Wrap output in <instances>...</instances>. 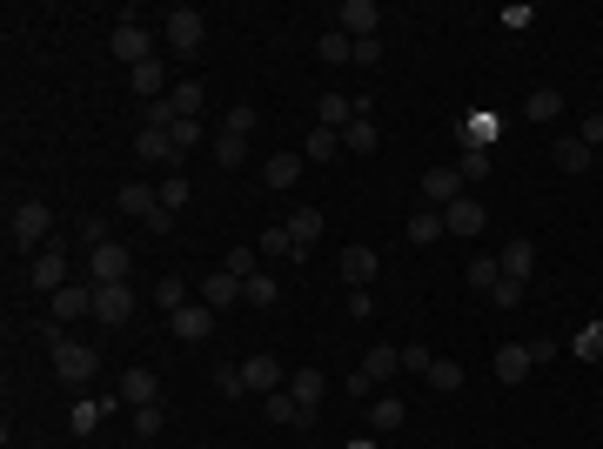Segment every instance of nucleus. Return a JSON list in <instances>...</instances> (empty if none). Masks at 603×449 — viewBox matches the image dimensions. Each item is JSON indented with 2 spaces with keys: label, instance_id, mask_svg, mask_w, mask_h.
Returning a JSON list of instances; mask_svg holds the SVG:
<instances>
[{
  "label": "nucleus",
  "instance_id": "c756f323",
  "mask_svg": "<svg viewBox=\"0 0 603 449\" xmlns=\"http://www.w3.org/2000/svg\"><path fill=\"white\" fill-rule=\"evenodd\" d=\"M161 101L175 108V121H201V101H208V94H201V81H175Z\"/></svg>",
  "mask_w": 603,
  "mask_h": 449
},
{
  "label": "nucleus",
  "instance_id": "bb28decb",
  "mask_svg": "<svg viewBox=\"0 0 603 449\" xmlns=\"http://www.w3.org/2000/svg\"><path fill=\"white\" fill-rule=\"evenodd\" d=\"M114 409V396L108 403H101V396H81V403L67 409V429H74V436H94V429H101V416H108Z\"/></svg>",
  "mask_w": 603,
  "mask_h": 449
},
{
  "label": "nucleus",
  "instance_id": "3c124183",
  "mask_svg": "<svg viewBox=\"0 0 603 449\" xmlns=\"http://www.w3.org/2000/svg\"><path fill=\"white\" fill-rule=\"evenodd\" d=\"M490 302H496V309H516V302H523V282H510V275H503V282L490 289Z\"/></svg>",
  "mask_w": 603,
  "mask_h": 449
},
{
  "label": "nucleus",
  "instance_id": "f03ea898",
  "mask_svg": "<svg viewBox=\"0 0 603 449\" xmlns=\"http://www.w3.org/2000/svg\"><path fill=\"white\" fill-rule=\"evenodd\" d=\"M47 235H54V208L47 202H21L14 215H7V242L14 248H34V255H41Z\"/></svg>",
  "mask_w": 603,
  "mask_h": 449
},
{
  "label": "nucleus",
  "instance_id": "6e6552de",
  "mask_svg": "<svg viewBox=\"0 0 603 449\" xmlns=\"http://www.w3.org/2000/svg\"><path fill=\"white\" fill-rule=\"evenodd\" d=\"M536 356H530V342H496V382L503 389H516V382H530Z\"/></svg>",
  "mask_w": 603,
  "mask_h": 449
},
{
  "label": "nucleus",
  "instance_id": "7c9ffc66",
  "mask_svg": "<svg viewBox=\"0 0 603 449\" xmlns=\"http://www.w3.org/2000/svg\"><path fill=\"white\" fill-rule=\"evenodd\" d=\"M402 423H409V403H402V396H369V429L389 436V429H402Z\"/></svg>",
  "mask_w": 603,
  "mask_h": 449
},
{
  "label": "nucleus",
  "instance_id": "6ab92c4d",
  "mask_svg": "<svg viewBox=\"0 0 603 449\" xmlns=\"http://www.w3.org/2000/svg\"><path fill=\"white\" fill-rule=\"evenodd\" d=\"M242 382H248V389H255V396H275V389H282V362H275V356H262V349H255V356L242 362Z\"/></svg>",
  "mask_w": 603,
  "mask_h": 449
},
{
  "label": "nucleus",
  "instance_id": "6e6d98bb",
  "mask_svg": "<svg viewBox=\"0 0 603 449\" xmlns=\"http://www.w3.org/2000/svg\"><path fill=\"white\" fill-rule=\"evenodd\" d=\"M577 141H583V148H603V114H590V121H577Z\"/></svg>",
  "mask_w": 603,
  "mask_h": 449
},
{
  "label": "nucleus",
  "instance_id": "e433bc0d",
  "mask_svg": "<svg viewBox=\"0 0 603 449\" xmlns=\"http://www.w3.org/2000/svg\"><path fill=\"white\" fill-rule=\"evenodd\" d=\"M429 389H436V396H456V389H463V362L436 356V362H429Z\"/></svg>",
  "mask_w": 603,
  "mask_h": 449
},
{
  "label": "nucleus",
  "instance_id": "c9c22d12",
  "mask_svg": "<svg viewBox=\"0 0 603 449\" xmlns=\"http://www.w3.org/2000/svg\"><path fill=\"white\" fill-rule=\"evenodd\" d=\"M315 54H322V61H329V68H342V61H356V41H349V34H342V27H329V34H322V41H315Z\"/></svg>",
  "mask_w": 603,
  "mask_h": 449
},
{
  "label": "nucleus",
  "instance_id": "8fccbe9b",
  "mask_svg": "<svg viewBox=\"0 0 603 449\" xmlns=\"http://www.w3.org/2000/svg\"><path fill=\"white\" fill-rule=\"evenodd\" d=\"M222 135H255V108H248V101H242V108H228V128H222Z\"/></svg>",
  "mask_w": 603,
  "mask_h": 449
},
{
  "label": "nucleus",
  "instance_id": "9d476101",
  "mask_svg": "<svg viewBox=\"0 0 603 449\" xmlns=\"http://www.w3.org/2000/svg\"><path fill=\"white\" fill-rule=\"evenodd\" d=\"M302 168H309V161H302V148H282V155H268V161H262V188L289 195L295 181H302Z\"/></svg>",
  "mask_w": 603,
  "mask_h": 449
},
{
  "label": "nucleus",
  "instance_id": "39448f33",
  "mask_svg": "<svg viewBox=\"0 0 603 449\" xmlns=\"http://www.w3.org/2000/svg\"><path fill=\"white\" fill-rule=\"evenodd\" d=\"M134 302H141V295H134L128 282H94V322H108V329H121V322L134 315Z\"/></svg>",
  "mask_w": 603,
  "mask_h": 449
},
{
  "label": "nucleus",
  "instance_id": "f257e3e1",
  "mask_svg": "<svg viewBox=\"0 0 603 449\" xmlns=\"http://www.w3.org/2000/svg\"><path fill=\"white\" fill-rule=\"evenodd\" d=\"M47 342H54L47 356H54V376H61V382H74V389H81V382H94V369H101V356H94V342H74L67 329H54Z\"/></svg>",
  "mask_w": 603,
  "mask_h": 449
},
{
  "label": "nucleus",
  "instance_id": "864d4df0",
  "mask_svg": "<svg viewBox=\"0 0 603 449\" xmlns=\"http://www.w3.org/2000/svg\"><path fill=\"white\" fill-rule=\"evenodd\" d=\"M215 389H222L228 403H235V396H248V382H242V369H222V376H215Z\"/></svg>",
  "mask_w": 603,
  "mask_h": 449
},
{
  "label": "nucleus",
  "instance_id": "bf43d9fd",
  "mask_svg": "<svg viewBox=\"0 0 603 449\" xmlns=\"http://www.w3.org/2000/svg\"><path fill=\"white\" fill-rule=\"evenodd\" d=\"M382 61V41H356V68H376Z\"/></svg>",
  "mask_w": 603,
  "mask_h": 449
},
{
  "label": "nucleus",
  "instance_id": "f3484780",
  "mask_svg": "<svg viewBox=\"0 0 603 449\" xmlns=\"http://www.w3.org/2000/svg\"><path fill=\"white\" fill-rule=\"evenodd\" d=\"M550 161H557V175H590L597 148H583L577 135H557V141H550Z\"/></svg>",
  "mask_w": 603,
  "mask_h": 449
},
{
  "label": "nucleus",
  "instance_id": "09e8293b",
  "mask_svg": "<svg viewBox=\"0 0 603 449\" xmlns=\"http://www.w3.org/2000/svg\"><path fill=\"white\" fill-rule=\"evenodd\" d=\"M429 342H402V369H416V376H429Z\"/></svg>",
  "mask_w": 603,
  "mask_h": 449
},
{
  "label": "nucleus",
  "instance_id": "0eeeda50",
  "mask_svg": "<svg viewBox=\"0 0 603 449\" xmlns=\"http://www.w3.org/2000/svg\"><path fill=\"white\" fill-rule=\"evenodd\" d=\"M128 269H134L128 242H101V248H88V275H94V282H128Z\"/></svg>",
  "mask_w": 603,
  "mask_h": 449
},
{
  "label": "nucleus",
  "instance_id": "a19ab883",
  "mask_svg": "<svg viewBox=\"0 0 603 449\" xmlns=\"http://www.w3.org/2000/svg\"><path fill=\"white\" fill-rule=\"evenodd\" d=\"M335 148H342V135H335V128H309V141H302V161H335Z\"/></svg>",
  "mask_w": 603,
  "mask_h": 449
},
{
  "label": "nucleus",
  "instance_id": "a211bd4d",
  "mask_svg": "<svg viewBox=\"0 0 603 449\" xmlns=\"http://www.w3.org/2000/svg\"><path fill=\"white\" fill-rule=\"evenodd\" d=\"M496 135H503V114H463L456 121V141L463 148H496Z\"/></svg>",
  "mask_w": 603,
  "mask_h": 449
},
{
  "label": "nucleus",
  "instance_id": "4468645a",
  "mask_svg": "<svg viewBox=\"0 0 603 449\" xmlns=\"http://www.w3.org/2000/svg\"><path fill=\"white\" fill-rule=\"evenodd\" d=\"M168 329H175V342H208V329H215V309H208V302H188V309L168 315Z\"/></svg>",
  "mask_w": 603,
  "mask_h": 449
},
{
  "label": "nucleus",
  "instance_id": "a18cd8bd",
  "mask_svg": "<svg viewBox=\"0 0 603 449\" xmlns=\"http://www.w3.org/2000/svg\"><path fill=\"white\" fill-rule=\"evenodd\" d=\"M161 423H168V416H161V403L134 409V436H141V443H155V436H161Z\"/></svg>",
  "mask_w": 603,
  "mask_h": 449
},
{
  "label": "nucleus",
  "instance_id": "5701e85b",
  "mask_svg": "<svg viewBox=\"0 0 603 449\" xmlns=\"http://www.w3.org/2000/svg\"><path fill=\"white\" fill-rule=\"evenodd\" d=\"M161 208V188H148V181H121V215H134V222H148Z\"/></svg>",
  "mask_w": 603,
  "mask_h": 449
},
{
  "label": "nucleus",
  "instance_id": "412c9836",
  "mask_svg": "<svg viewBox=\"0 0 603 449\" xmlns=\"http://www.w3.org/2000/svg\"><path fill=\"white\" fill-rule=\"evenodd\" d=\"M47 309H54V322H74V315H94V282L81 289V282H67L61 295H47Z\"/></svg>",
  "mask_w": 603,
  "mask_h": 449
},
{
  "label": "nucleus",
  "instance_id": "37998d69",
  "mask_svg": "<svg viewBox=\"0 0 603 449\" xmlns=\"http://www.w3.org/2000/svg\"><path fill=\"white\" fill-rule=\"evenodd\" d=\"M255 262H262V248H228V262H222V269L235 275V282H248V275H262Z\"/></svg>",
  "mask_w": 603,
  "mask_h": 449
},
{
  "label": "nucleus",
  "instance_id": "aec40b11",
  "mask_svg": "<svg viewBox=\"0 0 603 449\" xmlns=\"http://www.w3.org/2000/svg\"><path fill=\"white\" fill-rule=\"evenodd\" d=\"M128 88L141 94V108H148V101H161V88H168V61H141V68H128Z\"/></svg>",
  "mask_w": 603,
  "mask_h": 449
},
{
  "label": "nucleus",
  "instance_id": "4be33fe9",
  "mask_svg": "<svg viewBox=\"0 0 603 449\" xmlns=\"http://www.w3.org/2000/svg\"><path fill=\"white\" fill-rule=\"evenodd\" d=\"M195 295H201V302H208L215 315H222V309H235V302H242V282H235L228 269H215V275H208V282H201Z\"/></svg>",
  "mask_w": 603,
  "mask_h": 449
},
{
  "label": "nucleus",
  "instance_id": "13d9d810",
  "mask_svg": "<svg viewBox=\"0 0 603 449\" xmlns=\"http://www.w3.org/2000/svg\"><path fill=\"white\" fill-rule=\"evenodd\" d=\"M81 242H88V248H101V242H114V235H108V222L94 215V222H81Z\"/></svg>",
  "mask_w": 603,
  "mask_h": 449
},
{
  "label": "nucleus",
  "instance_id": "9b49d317",
  "mask_svg": "<svg viewBox=\"0 0 603 449\" xmlns=\"http://www.w3.org/2000/svg\"><path fill=\"white\" fill-rule=\"evenodd\" d=\"M416 188H423V208H449V202H463V188H469V181L456 175V168H429Z\"/></svg>",
  "mask_w": 603,
  "mask_h": 449
},
{
  "label": "nucleus",
  "instance_id": "79ce46f5",
  "mask_svg": "<svg viewBox=\"0 0 603 449\" xmlns=\"http://www.w3.org/2000/svg\"><path fill=\"white\" fill-rule=\"evenodd\" d=\"M215 161H222L228 175H235V168L248 161V141H242V135H215Z\"/></svg>",
  "mask_w": 603,
  "mask_h": 449
},
{
  "label": "nucleus",
  "instance_id": "4d7b16f0",
  "mask_svg": "<svg viewBox=\"0 0 603 449\" xmlns=\"http://www.w3.org/2000/svg\"><path fill=\"white\" fill-rule=\"evenodd\" d=\"M141 228H148V235H175V208H155Z\"/></svg>",
  "mask_w": 603,
  "mask_h": 449
},
{
  "label": "nucleus",
  "instance_id": "2eb2a0df",
  "mask_svg": "<svg viewBox=\"0 0 603 449\" xmlns=\"http://www.w3.org/2000/svg\"><path fill=\"white\" fill-rule=\"evenodd\" d=\"M496 269L510 275V282H530V269H536V242H530V235H510V242H503V255H496Z\"/></svg>",
  "mask_w": 603,
  "mask_h": 449
},
{
  "label": "nucleus",
  "instance_id": "7ed1b4c3",
  "mask_svg": "<svg viewBox=\"0 0 603 449\" xmlns=\"http://www.w3.org/2000/svg\"><path fill=\"white\" fill-rule=\"evenodd\" d=\"M161 41L175 47V54H195L208 41V21H201V7H168V21H161Z\"/></svg>",
  "mask_w": 603,
  "mask_h": 449
},
{
  "label": "nucleus",
  "instance_id": "473e14b6",
  "mask_svg": "<svg viewBox=\"0 0 603 449\" xmlns=\"http://www.w3.org/2000/svg\"><path fill=\"white\" fill-rule=\"evenodd\" d=\"M188 302H195V289H188V282H181V275H161V282H155V309H161V315L188 309Z\"/></svg>",
  "mask_w": 603,
  "mask_h": 449
},
{
  "label": "nucleus",
  "instance_id": "2f4dec72",
  "mask_svg": "<svg viewBox=\"0 0 603 449\" xmlns=\"http://www.w3.org/2000/svg\"><path fill=\"white\" fill-rule=\"evenodd\" d=\"M315 121H322V128H335V135H342V128H349V121H356V101H349V94H322V101H315Z\"/></svg>",
  "mask_w": 603,
  "mask_h": 449
},
{
  "label": "nucleus",
  "instance_id": "cd10ccee",
  "mask_svg": "<svg viewBox=\"0 0 603 449\" xmlns=\"http://www.w3.org/2000/svg\"><path fill=\"white\" fill-rule=\"evenodd\" d=\"M443 228H449V235H476V228H483V202H476V195L449 202V208H443Z\"/></svg>",
  "mask_w": 603,
  "mask_h": 449
},
{
  "label": "nucleus",
  "instance_id": "c03bdc74",
  "mask_svg": "<svg viewBox=\"0 0 603 449\" xmlns=\"http://www.w3.org/2000/svg\"><path fill=\"white\" fill-rule=\"evenodd\" d=\"M456 175L483 181V175H490V148H463V155H456Z\"/></svg>",
  "mask_w": 603,
  "mask_h": 449
},
{
  "label": "nucleus",
  "instance_id": "393cba45",
  "mask_svg": "<svg viewBox=\"0 0 603 449\" xmlns=\"http://www.w3.org/2000/svg\"><path fill=\"white\" fill-rule=\"evenodd\" d=\"M289 396H295V403H302V409L315 416V403L329 396V376H322V369H295V376H289Z\"/></svg>",
  "mask_w": 603,
  "mask_h": 449
},
{
  "label": "nucleus",
  "instance_id": "a878e982",
  "mask_svg": "<svg viewBox=\"0 0 603 449\" xmlns=\"http://www.w3.org/2000/svg\"><path fill=\"white\" fill-rule=\"evenodd\" d=\"M282 228H289L295 255H309V248H315V235H322V208H295V215H289Z\"/></svg>",
  "mask_w": 603,
  "mask_h": 449
},
{
  "label": "nucleus",
  "instance_id": "052dcab7",
  "mask_svg": "<svg viewBox=\"0 0 603 449\" xmlns=\"http://www.w3.org/2000/svg\"><path fill=\"white\" fill-rule=\"evenodd\" d=\"M349 449H376V436H356V443H349Z\"/></svg>",
  "mask_w": 603,
  "mask_h": 449
},
{
  "label": "nucleus",
  "instance_id": "20e7f679",
  "mask_svg": "<svg viewBox=\"0 0 603 449\" xmlns=\"http://www.w3.org/2000/svg\"><path fill=\"white\" fill-rule=\"evenodd\" d=\"M114 61H121V68H141V61H155V34H148V27L134 21V14H121V27H114Z\"/></svg>",
  "mask_w": 603,
  "mask_h": 449
},
{
  "label": "nucleus",
  "instance_id": "ea45409f",
  "mask_svg": "<svg viewBox=\"0 0 603 449\" xmlns=\"http://www.w3.org/2000/svg\"><path fill=\"white\" fill-rule=\"evenodd\" d=\"M496 282H503V269H496V255H469V289H476V295H490Z\"/></svg>",
  "mask_w": 603,
  "mask_h": 449
},
{
  "label": "nucleus",
  "instance_id": "1a4fd4ad",
  "mask_svg": "<svg viewBox=\"0 0 603 449\" xmlns=\"http://www.w3.org/2000/svg\"><path fill=\"white\" fill-rule=\"evenodd\" d=\"M27 282L47 289V295H61L67 289V248H41V255L27 262Z\"/></svg>",
  "mask_w": 603,
  "mask_h": 449
},
{
  "label": "nucleus",
  "instance_id": "4c0bfd02",
  "mask_svg": "<svg viewBox=\"0 0 603 449\" xmlns=\"http://www.w3.org/2000/svg\"><path fill=\"white\" fill-rule=\"evenodd\" d=\"M268 423H289V429H309V409L295 403V396H282V389H275V396H268Z\"/></svg>",
  "mask_w": 603,
  "mask_h": 449
},
{
  "label": "nucleus",
  "instance_id": "f8f14e48",
  "mask_svg": "<svg viewBox=\"0 0 603 449\" xmlns=\"http://www.w3.org/2000/svg\"><path fill=\"white\" fill-rule=\"evenodd\" d=\"M114 403H128V409H148V403H161V382H155V369H121V389H114Z\"/></svg>",
  "mask_w": 603,
  "mask_h": 449
},
{
  "label": "nucleus",
  "instance_id": "49530a36",
  "mask_svg": "<svg viewBox=\"0 0 603 449\" xmlns=\"http://www.w3.org/2000/svg\"><path fill=\"white\" fill-rule=\"evenodd\" d=\"M262 255H268V262L295 255V242H289V228H282V222H275V228H262Z\"/></svg>",
  "mask_w": 603,
  "mask_h": 449
},
{
  "label": "nucleus",
  "instance_id": "58836bf2",
  "mask_svg": "<svg viewBox=\"0 0 603 449\" xmlns=\"http://www.w3.org/2000/svg\"><path fill=\"white\" fill-rule=\"evenodd\" d=\"M523 114H530V121H563V94L557 88H536L530 101H523Z\"/></svg>",
  "mask_w": 603,
  "mask_h": 449
},
{
  "label": "nucleus",
  "instance_id": "423d86ee",
  "mask_svg": "<svg viewBox=\"0 0 603 449\" xmlns=\"http://www.w3.org/2000/svg\"><path fill=\"white\" fill-rule=\"evenodd\" d=\"M335 27H342L349 41H376L382 7H376V0H342V7H335Z\"/></svg>",
  "mask_w": 603,
  "mask_h": 449
},
{
  "label": "nucleus",
  "instance_id": "b1692460",
  "mask_svg": "<svg viewBox=\"0 0 603 449\" xmlns=\"http://www.w3.org/2000/svg\"><path fill=\"white\" fill-rule=\"evenodd\" d=\"M402 235H409V242H416V248L443 242V235H449V228H443V208H416V215L402 222Z\"/></svg>",
  "mask_w": 603,
  "mask_h": 449
},
{
  "label": "nucleus",
  "instance_id": "de8ad7c7",
  "mask_svg": "<svg viewBox=\"0 0 603 449\" xmlns=\"http://www.w3.org/2000/svg\"><path fill=\"white\" fill-rule=\"evenodd\" d=\"M161 208H188V175H181V168L161 181Z\"/></svg>",
  "mask_w": 603,
  "mask_h": 449
},
{
  "label": "nucleus",
  "instance_id": "f704fd0d",
  "mask_svg": "<svg viewBox=\"0 0 603 449\" xmlns=\"http://www.w3.org/2000/svg\"><path fill=\"white\" fill-rule=\"evenodd\" d=\"M342 148H349V155H376V121H369V114H356V121L342 128Z\"/></svg>",
  "mask_w": 603,
  "mask_h": 449
},
{
  "label": "nucleus",
  "instance_id": "603ef678",
  "mask_svg": "<svg viewBox=\"0 0 603 449\" xmlns=\"http://www.w3.org/2000/svg\"><path fill=\"white\" fill-rule=\"evenodd\" d=\"M496 21L510 27V34H523V27H530V21H536V14H530V7H523V0H516V7H503V14H496Z\"/></svg>",
  "mask_w": 603,
  "mask_h": 449
},
{
  "label": "nucleus",
  "instance_id": "ddd939ff",
  "mask_svg": "<svg viewBox=\"0 0 603 449\" xmlns=\"http://www.w3.org/2000/svg\"><path fill=\"white\" fill-rule=\"evenodd\" d=\"M134 161L161 168V161H181V148H175V135H168V128H134Z\"/></svg>",
  "mask_w": 603,
  "mask_h": 449
},
{
  "label": "nucleus",
  "instance_id": "c85d7f7f",
  "mask_svg": "<svg viewBox=\"0 0 603 449\" xmlns=\"http://www.w3.org/2000/svg\"><path fill=\"white\" fill-rule=\"evenodd\" d=\"M362 376H369V382H396V376H402V349H389V342H376V349L362 356Z\"/></svg>",
  "mask_w": 603,
  "mask_h": 449
},
{
  "label": "nucleus",
  "instance_id": "dca6fc26",
  "mask_svg": "<svg viewBox=\"0 0 603 449\" xmlns=\"http://www.w3.org/2000/svg\"><path fill=\"white\" fill-rule=\"evenodd\" d=\"M335 269H342V282H349V289H369V282H376V248H342V255H335Z\"/></svg>",
  "mask_w": 603,
  "mask_h": 449
},
{
  "label": "nucleus",
  "instance_id": "72a5a7b5",
  "mask_svg": "<svg viewBox=\"0 0 603 449\" xmlns=\"http://www.w3.org/2000/svg\"><path fill=\"white\" fill-rule=\"evenodd\" d=\"M242 302H255V309H275V302H282V282H275V275H248L242 282Z\"/></svg>",
  "mask_w": 603,
  "mask_h": 449
},
{
  "label": "nucleus",
  "instance_id": "5fc2aeb1",
  "mask_svg": "<svg viewBox=\"0 0 603 449\" xmlns=\"http://www.w3.org/2000/svg\"><path fill=\"white\" fill-rule=\"evenodd\" d=\"M168 135H175V148H181V155H188V148H195V141H201V121H175Z\"/></svg>",
  "mask_w": 603,
  "mask_h": 449
}]
</instances>
